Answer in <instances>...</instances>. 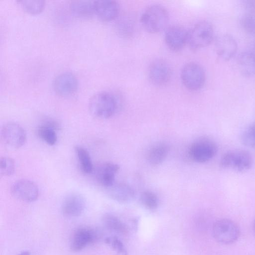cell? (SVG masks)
Returning <instances> with one entry per match:
<instances>
[{"label":"cell","mask_w":255,"mask_h":255,"mask_svg":"<svg viewBox=\"0 0 255 255\" xmlns=\"http://www.w3.org/2000/svg\"><path fill=\"white\" fill-rule=\"evenodd\" d=\"M212 234L218 242L228 245L234 243L238 239L240 230L238 225L233 221L222 219L213 224Z\"/></svg>","instance_id":"6"},{"label":"cell","mask_w":255,"mask_h":255,"mask_svg":"<svg viewBox=\"0 0 255 255\" xmlns=\"http://www.w3.org/2000/svg\"><path fill=\"white\" fill-rule=\"evenodd\" d=\"M238 66L242 74L251 77L255 74V55L251 52L242 53L238 57Z\"/></svg>","instance_id":"20"},{"label":"cell","mask_w":255,"mask_h":255,"mask_svg":"<svg viewBox=\"0 0 255 255\" xmlns=\"http://www.w3.org/2000/svg\"><path fill=\"white\" fill-rule=\"evenodd\" d=\"M253 232L255 235V219L254 221V222L253 224Z\"/></svg>","instance_id":"32"},{"label":"cell","mask_w":255,"mask_h":255,"mask_svg":"<svg viewBox=\"0 0 255 255\" xmlns=\"http://www.w3.org/2000/svg\"><path fill=\"white\" fill-rule=\"evenodd\" d=\"M117 101L115 96L107 92H101L94 95L89 102V109L96 118L106 119L112 117L116 112Z\"/></svg>","instance_id":"1"},{"label":"cell","mask_w":255,"mask_h":255,"mask_svg":"<svg viewBox=\"0 0 255 255\" xmlns=\"http://www.w3.org/2000/svg\"><path fill=\"white\" fill-rule=\"evenodd\" d=\"M241 139L245 146L255 147V123L250 125L244 130Z\"/></svg>","instance_id":"27"},{"label":"cell","mask_w":255,"mask_h":255,"mask_svg":"<svg viewBox=\"0 0 255 255\" xmlns=\"http://www.w3.org/2000/svg\"><path fill=\"white\" fill-rule=\"evenodd\" d=\"M86 208V201L82 195L72 193L64 199L61 210L63 214L69 217H76L84 212Z\"/></svg>","instance_id":"13"},{"label":"cell","mask_w":255,"mask_h":255,"mask_svg":"<svg viewBox=\"0 0 255 255\" xmlns=\"http://www.w3.org/2000/svg\"><path fill=\"white\" fill-rule=\"evenodd\" d=\"M168 19V13L166 8L160 5L154 4L145 9L140 21L146 31L155 33L165 28Z\"/></svg>","instance_id":"2"},{"label":"cell","mask_w":255,"mask_h":255,"mask_svg":"<svg viewBox=\"0 0 255 255\" xmlns=\"http://www.w3.org/2000/svg\"><path fill=\"white\" fill-rule=\"evenodd\" d=\"M108 194L112 199L121 203H126L132 200L135 196L133 188L124 183H114L107 188Z\"/></svg>","instance_id":"18"},{"label":"cell","mask_w":255,"mask_h":255,"mask_svg":"<svg viewBox=\"0 0 255 255\" xmlns=\"http://www.w3.org/2000/svg\"><path fill=\"white\" fill-rule=\"evenodd\" d=\"M78 87V81L75 76L69 72L58 75L53 81V88L56 93L62 96L73 94Z\"/></svg>","instance_id":"14"},{"label":"cell","mask_w":255,"mask_h":255,"mask_svg":"<svg viewBox=\"0 0 255 255\" xmlns=\"http://www.w3.org/2000/svg\"><path fill=\"white\" fill-rule=\"evenodd\" d=\"M188 31L181 25H174L168 27L164 34L167 47L172 51H180L187 43Z\"/></svg>","instance_id":"11"},{"label":"cell","mask_w":255,"mask_h":255,"mask_svg":"<svg viewBox=\"0 0 255 255\" xmlns=\"http://www.w3.org/2000/svg\"><path fill=\"white\" fill-rule=\"evenodd\" d=\"M10 191L14 197L26 202H34L39 196V189L37 185L26 179L15 181L11 186Z\"/></svg>","instance_id":"9"},{"label":"cell","mask_w":255,"mask_h":255,"mask_svg":"<svg viewBox=\"0 0 255 255\" xmlns=\"http://www.w3.org/2000/svg\"><path fill=\"white\" fill-rule=\"evenodd\" d=\"M217 55L224 60H229L236 54L238 45L235 39L231 35L224 34L219 36L215 42Z\"/></svg>","instance_id":"15"},{"label":"cell","mask_w":255,"mask_h":255,"mask_svg":"<svg viewBox=\"0 0 255 255\" xmlns=\"http://www.w3.org/2000/svg\"><path fill=\"white\" fill-rule=\"evenodd\" d=\"M105 242L119 255H128L127 251L122 242L116 236L107 237Z\"/></svg>","instance_id":"29"},{"label":"cell","mask_w":255,"mask_h":255,"mask_svg":"<svg viewBox=\"0 0 255 255\" xmlns=\"http://www.w3.org/2000/svg\"><path fill=\"white\" fill-rule=\"evenodd\" d=\"M102 220L104 226L110 231L120 235H126L128 232L126 224L113 214H105Z\"/></svg>","instance_id":"23"},{"label":"cell","mask_w":255,"mask_h":255,"mask_svg":"<svg viewBox=\"0 0 255 255\" xmlns=\"http://www.w3.org/2000/svg\"><path fill=\"white\" fill-rule=\"evenodd\" d=\"M253 162V157L249 152L237 149L225 153L221 158L220 165L223 168L244 172L251 168Z\"/></svg>","instance_id":"4"},{"label":"cell","mask_w":255,"mask_h":255,"mask_svg":"<svg viewBox=\"0 0 255 255\" xmlns=\"http://www.w3.org/2000/svg\"><path fill=\"white\" fill-rule=\"evenodd\" d=\"M58 127L59 125L54 120L46 119L38 128V135L47 144L53 145L57 140L56 130Z\"/></svg>","instance_id":"19"},{"label":"cell","mask_w":255,"mask_h":255,"mask_svg":"<svg viewBox=\"0 0 255 255\" xmlns=\"http://www.w3.org/2000/svg\"><path fill=\"white\" fill-rule=\"evenodd\" d=\"M75 151L81 170L85 174L91 173L93 165L88 151L81 146H75Z\"/></svg>","instance_id":"24"},{"label":"cell","mask_w":255,"mask_h":255,"mask_svg":"<svg viewBox=\"0 0 255 255\" xmlns=\"http://www.w3.org/2000/svg\"><path fill=\"white\" fill-rule=\"evenodd\" d=\"M249 12L242 19L243 27L251 33H255V12Z\"/></svg>","instance_id":"30"},{"label":"cell","mask_w":255,"mask_h":255,"mask_svg":"<svg viewBox=\"0 0 255 255\" xmlns=\"http://www.w3.org/2000/svg\"><path fill=\"white\" fill-rule=\"evenodd\" d=\"M1 137L4 143L11 147L17 148L24 144L26 140V133L19 124L8 122L1 128Z\"/></svg>","instance_id":"8"},{"label":"cell","mask_w":255,"mask_h":255,"mask_svg":"<svg viewBox=\"0 0 255 255\" xmlns=\"http://www.w3.org/2000/svg\"><path fill=\"white\" fill-rule=\"evenodd\" d=\"M15 171V162L9 157L3 156L0 159V173L4 176H9L13 174Z\"/></svg>","instance_id":"28"},{"label":"cell","mask_w":255,"mask_h":255,"mask_svg":"<svg viewBox=\"0 0 255 255\" xmlns=\"http://www.w3.org/2000/svg\"><path fill=\"white\" fill-rule=\"evenodd\" d=\"M18 255H30V253L28 251H22Z\"/></svg>","instance_id":"31"},{"label":"cell","mask_w":255,"mask_h":255,"mask_svg":"<svg viewBox=\"0 0 255 255\" xmlns=\"http://www.w3.org/2000/svg\"><path fill=\"white\" fill-rule=\"evenodd\" d=\"M98 238V234L93 229L81 227L73 233L70 243V249L74 252L82 251Z\"/></svg>","instance_id":"12"},{"label":"cell","mask_w":255,"mask_h":255,"mask_svg":"<svg viewBox=\"0 0 255 255\" xmlns=\"http://www.w3.org/2000/svg\"><path fill=\"white\" fill-rule=\"evenodd\" d=\"M119 170L120 166L116 163H103L96 170V178L100 185L107 188L115 183L116 175Z\"/></svg>","instance_id":"17"},{"label":"cell","mask_w":255,"mask_h":255,"mask_svg":"<svg viewBox=\"0 0 255 255\" xmlns=\"http://www.w3.org/2000/svg\"><path fill=\"white\" fill-rule=\"evenodd\" d=\"M169 151V146L166 143H158L149 149L147 154V159L151 165H159L165 160Z\"/></svg>","instance_id":"21"},{"label":"cell","mask_w":255,"mask_h":255,"mask_svg":"<svg viewBox=\"0 0 255 255\" xmlns=\"http://www.w3.org/2000/svg\"><path fill=\"white\" fill-rule=\"evenodd\" d=\"M18 2L25 11L31 14L40 13L45 6V1L43 0H22Z\"/></svg>","instance_id":"26"},{"label":"cell","mask_w":255,"mask_h":255,"mask_svg":"<svg viewBox=\"0 0 255 255\" xmlns=\"http://www.w3.org/2000/svg\"><path fill=\"white\" fill-rule=\"evenodd\" d=\"M181 79L184 86L190 91H197L204 86L206 75L203 68L195 62L186 64L181 72Z\"/></svg>","instance_id":"5"},{"label":"cell","mask_w":255,"mask_h":255,"mask_svg":"<svg viewBox=\"0 0 255 255\" xmlns=\"http://www.w3.org/2000/svg\"><path fill=\"white\" fill-rule=\"evenodd\" d=\"M120 7L117 1L112 0L94 1V13L102 20L110 21L119 14Z\"/></svg>","instance_id":"16"},{"label":"cell","mask_w":255,"mask_h":255,"mask_svg":"<svg viewBox=\"0 0 255 255\" xmlns=\"http://www.w3.org/2000/svg\"><path fill=\"white\" fill-rule=\"evenodd\" d=\"M218 147L212 139L201 138L193 142L189 147L191 159L198 163H205L212 159L216 154Z\"/></svg>","instance_id":"7"},{"label":"cell","mask_w":255,"mask_h":255,"mask_svg":"<svg viewBox=\"0 0 255 255\" xmlns=\"http://www.w3.org/2000/svg\"><path fill=\"white\" fill-rule=\"evenodd\" d=\"M172 75L171 68L168 62L162 59L154 60L150 64L148 76L150 82L155 85L166 84Z\"/></svg>","instance_id":"10"},{"label":"cell","mask_w":255,"mask_h":255,"mask_svg":"<svg viewBox=\"0 0 255 255\" xmlns=\"http://www.w3.org/2000/svg\"><path fill=\"white\" fill-rule=\"evenodd\" d=\"M214 29L207 21H201L188 31L187 43L193 50H197L209 45L214 38Z\"/></svg>","instance_id":"3"},{"label":"cell","mask_w":255,"mask_h":255,"mask_svg":"<svg viewBox=\"0 0 255 255\" xmlns=\"http://www.w3.org/2000/svg\"><path fill=\"white\" fill-rule=\"evenodd\" d=\"M139 200L141 204L149 210L156 209L159 203L157 195L152 191L145 190L140 195Z\"/></svg>","instance_id":"25"},{"label":"cell","mask_w":255,"mask_h":255,"mask_svg":"<svg viewBox=\"0 0 255 255\" xmlns=\"http://www.w3.org/2000/svg\"><path fill=\"white\" fill-rule=\"evenodd\" d=\"M71 12L77 17L89 18L94 13V1L74 0L70 4Z\"/></svg>","instance_id":"22"}]
</instances>
